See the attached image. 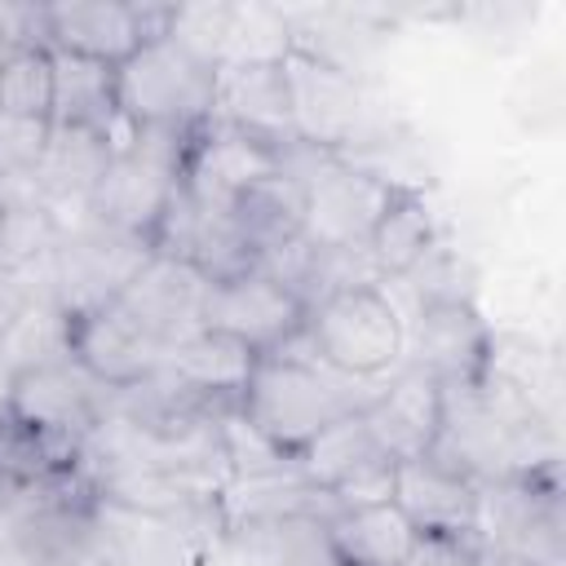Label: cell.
<instances>
[{"label":"cell","instance_id":"ffe728a7","mask_svg":"<svg viewBox=\"0 0 566 566\" xmlns=\"http://www.w3.org/2000/svg\"><path fill=\"white\" fill-rule=\"evenodd\" d=\"M442 239V226H438V212H433V199L424 186H394L376 226H371V239H367V256L380 274V283H394L402 279L433 243Z\"/></svg>","mask_w":566,"mask_h":566},{"label":"cell","instance_id":"d6986e66","mask_svg":"<svg viewBox=\"0 0 566 566\" xmlns=\"http://www.w3.org/2000/svg\"><path fill=\"white\" fill-rule=\"evenodd\" d=\"M323 531H327V548L336 566H402L411 548L420 544L416 526L402 517L394 500L336 509L323 517Z\"/></svg>","mask_w":566,"mask_h":566},{"label":"cell","instance_id":"7c38bea8","mask_svg":"<svg viewBox=\"0 0 566 566\" xmlns=\"http://www.w3.org/2000/svg\"><path fill=\"white\" fill-rule=\"evenodd\" d=\"M279 172V146L230 128V124H199L195 146L181 168V186L203 203V208H234L252 186Z\"/></svg>","mask_w":566,"mask_h":566},{"label":"cell","instance_id":"e0dca14e","mask_svg":"<svg viewBox=\"0 0 566 566\" xmlns=\"http://www.w3.org/2000/svg\"><path fill=\"white\" fill-rule=\"evenodd\" d=\"M217 124L243 128L270 146H287L292 133V102L283 62H256V66H217L212 84V115Z\"/></svg>","mask_w":566,"mask_h":566},{"label":"cell","instance_id":"8d00e7d4","mask_svg":"<svg viewBox=\"0 0 566 566\" xmlns=\"http://www.w3.org/2000/svg\"><path fill=\"white\" fill-rule=\"evenodd\" d=\"M402 566H482V553L469 535H420Z\"/></svg>","mask_w":566,"mask_h":566},{"label":"cell","instance_id":"e575fe53","mask_svg":"<svg viewBox=\"0 0 566 566\" xmlns=\"http://www.w3.org/2000/svg\"><path fill=\"white\" fill-rule=\"evenodd\" d=\"M323 500H327V513L394 500V455H371L367 464H358L354 473H345L332 491H323Z\"/></svg>","mask_w":566,"mask_h":566},{"label":"cell","instance_id":"2e32d148","mask_svg":"<svg viewBox=\"0 0 566 566\" xmlns=\"http://www.w3.org/2000/svg\"><path fill=\"white\" fill-rule=\"evenodd\" d=\"M363 420L371 424L385 455L394 460L420 455L433 447L442 424V385H433L424 371L402 363L398 371L376 380V389L363 402Z\"/></svg>","mask_w":566,"mask_h":566},{"label":"cell","instance_id":"8fae6325","mask_svg":"<svg viewBox=\"0 0 566 566\" xmlns=\"http://www.w3.org/2000/svg\"><path fill=\"white\" fill-rule=\"evenodd\" d=\"M203 327H217L243 340L252 354H279L287 340L305 332V305L265 274H239L208 287Z\"/></svg>","mask_w":566,"mask_h":566},{"label":"cell","instance_id":"f1b7e54d","mask_svg":"<svg viewBox=\"0 0 566 566\" xmlns=\"http://www.w3.org/2000/svg\"><path fill=\"white\" fill-rule=\"evenodd\" d=\"M53 358H66V314L57 301L35 296L27 305V314L9 327V336L0 340V363L13 376L27 367H40V363H53Z\"/></svg>","mask_w":566,"mask_h":566},{"label":"cell","instance_id":"9a60e30c","mask_svg":"<svg viewBox=\"0 0 566 566\" xmlns=\"http://www.w3.org/2000/svg\"><path fill=\"white\" fill-rule=\"evenodd\" d=\"M473 495L478 482L438 451L394 460V504L416 526V535H469Z\"/></svg>","mask_w":566,"mask_h":566},{"label":"cell","instance_id":"44dd1931","mask_svg":"<svg viewBox=\"0 0 566 566\" xmlns=\"http://www.w3.org/2000/svg\"><path fill=\"white\" fill-rule=\"evenodd\" d=\"M49 57H53L49 124L53 128H93L115 142L124 128L119 97H115V66L80 57V53H62V49H49Z\"/></svg>","mask_w":566,"mask_h":566},{"label":"cell","instance_id":"6da1fadb","mask_svg":"<svg viewBox=\"0 0 566 566\" xmlns=\"http://www.w3.org/2000/svg\"><path fill=\"white\" fill-rule=\"evenodd\" d=\"M363 385L327 371L314 349L305 345V354L296 349H279V354H261L243 394H239V416L265 433L279 451L296 455L305 442H314L327 424H336L340 416L358 411L367 402V394H358Z\"/></svg>","mask_w":566,"mask_h":566},{"label":"cell","instance_id":"ac0fdd59","mask_svg":"<svg viewBox=\"0 0 566 566\" xmlns=\"http://www.w3.org/2000/svg\"><path fill=\"white\" fill-rule=\"evenodd\" d=\"M111 155H115V142L106 133H93V128H53L49 133L35 181H40L44 203L57 212V221H66V212L71 217L88 212V199H93Z\"/></svg>","mask_w":566,"mask_h":566},{"label":"cell","instance_id":"8992f818","mask_svg":"<svg viewBox=\"0 0 566 566\" xmlns=\"http://www.w3.org/2000/svg\"><path fill=\"white\" fill-rule=\"evenodd\" d=\"M283 80H287L296 142L345 155L349 146H358L367 133H376L385 124L371 115V97H367L363 75H354L345 66H332L314 53L292 49L283 57Z\"/></svg>","mask_w":566,"mask_h":566},{"label":"cell","instance_id":"3957f363","mask_svg":"<svg viewBox=\"0 0 566 566\" xmlns=\"http://www.w3.org/2000/svg\"><path fill=\"white\" fill-rule=\"evenodd\" d=\"M469 539L482 557H517L526 566H562V491L557 469L531 478L478 482Z\"/></svg>","mask_w":566,"mask_h":566},{"label":"cell","instance_id":"9c48e42d","mask_svg":"<svg viewBox=\"0 0 566 566\" xmlns=\"http://www.w3.org/2000/svg\"><path fill=\"white\" fill-rule=\"evenodd\" d=\"M106 398H111V389H102V385L66 354V358H53V363L13 371V376H9V398H4V407H9L18 420H27L31 429H40L44 438H53V442L80 451V442L88 438V429L102 420Z\"/></svg>","mask_w":566,"mask_h":566},{"label":"cell","instance_id":"7402d4cb","mask_svg":"<svg viewBox=\"0 0 566 566\" xmlns=\"http://www.w3.org/2000/svg\"><path fill=\"white\" fill-rule=\"evenodd\" d=\"M256 358L261 354H252L243 340H234L217 327H199V332H190L164 349V367L186 389H195L199 398H212V402H230V407L239 402Z\"/></svg>","mask_w":566,"mask_h":566},{"label":"cell","instance_id":"83f0119b","mask_svg":"<svg viewBox=\"0 0 566 566\" xmlns=\"http://www.w3.org/2000/svg\"><path fill=\"white\" fill-rule=\"evenodd\" d=\"M292 53V18L279 4H234L230 35L217 66H256L283 62Z\"/></svg>","mask_w":566,"mask_h":566},{"label":"cell","instance_id":"5bb4252c","mask_svg":"<svg viewBox=\"0 0 566 566\" xmlns=\"http://www.w3.org/2000/svg\"><path fill=\"white\" fill-rule=\"evenodd\" d=\"M208 279L177 256L150 252V261L128 279V287L115 296L164 349L177 345L181 336L203 327V301H208Z\"/></svg>","mask_w":566,"mask_h":566},{"label":"cell","instance_id":"d6a6232c","mask_svg":"<svg viewBox=\"0 0 566 566\" xmlns=\"http://www.w3.org/2000/svg\"><path fill=\"white\" fill-rule=\"evenodd\" d=\"M221 447H226V464H230V478H256V473H274V469H287L292 455L279 451L265 433H256L239 407H230L221 416Z\"/></svg>","mask_w":566,"mask_h":566},{"label":"cell","instance_id":"52a82bcc","mask_svg":"<svg viewBox=\"0 0 566 566\" xmlns=\"http://www.w3.org/2000/svg\"><path fill=\"white\" fill-rule=\"evenodd\" d=\"M44 27H49V49L119 66L142 44L168 35L172 4H146V0H62V4H44Z\"/></svg>","mask_w":566,"mask_h":566},{"label":"cell","instance_id":"484cf974","mask_svg":"<svg viewBox=\"0 0 566 566\" xmlns=\"http://www.w3.org/2000/svg\"><path fill=\"white\" fill-rule=\"evenodd\" d=\"M371 455H385V451H380V442H376V433H371V424L363 420V407H358V411L340 416L336 424H327V429H323L314 442H305L292 460H296L301 478H305L314 491H332L345 473H354V469L367 464Z\"/></svg>","mask_w":566,"mask_h":566},{"label":"cell","instance_id":"1f68e13d","mask_svg":"<svg viewBox=\"0 0 566 566\" xmlns=\"http://www.w3.org/2000/svg\"><path fill=\"white\" fill-rule=\"evenodd\" d=\"M394 283H402V292L416 301V310H420V305H433V301H460V296L473 301L469 265H464V256H460L447 239H438V243H433L402 279H394Z\"/></svg>","mask_w":566,"mask_h":566},{"label":"cell","instance_id":"74e56055","mask_svg":"<svg viewBox=\"0 0 566 566\" xmlns=\"http://www.w3.org/2000/svg\"><path fill=\"white\" fill-rule=\"evenodd\" d=\"M35 301V287L22 274H4L0 270V340L9 336V327L27 314V305Z\"/></svg>","mask_w":566,"mask_h":566},{"label":"cell","instance_id":"5b68a950","mask_svg":"<svg viewBox=\"0 0 566 566\" xmlns=\"http://www.w3.org/2000/svg\"><path fill=\"white\" fill-rule=\"evenodd\" d=\"M146 261H150V239L106 226L93 212H80L62 221V239L44 283L49 296L62 305V314H80L115 301Z\"/></svg>","mask_w":566,"mask_h":566},{"label":"cell","instance_id":"d590c367","mask_svg":"<svg viewBox=\"0 0 566 566\" xmlns=\"http://www.w3.org/2000/svg\"><path fill=\"white\" fill-rule=\"evenodd\" d=\"M22 49H49L44 4H13L0 0V62H9Z\"/></svg>","mask_w":566,"mask_h":566},{"label":"cell","instance_id":"30bf717a","mask_svg":"<svg viewBox=\"0 0 566 566\" xmlns=\"http://www.w3.org/2000/svg\"><path fill=\"white\" fill-rule=\"evenodd\" d=\"M66 354L102 389H133L164 367V345L119 301L66 314Z\"/></svg>","mask_w":566,"mask_h":566},{"label":"cell","instance_id":"d4e9b609","mask_svg":"<svg viewBox=\"0 0 566 566\" xmlns=\"http://www.w3.org/2000/svg\"><path fill=\"white\" fill-rule=\"evenodd\" d=\"M230 217L243 230V239L256 248V256L270 252V248H283V243L301 239V226H305V186L292 181V177H283V172H274L261 186H252L243 199H234Z\"/></svg>","mask_w":566,"mask_h":566},{"label":"cell","instance_id":"603a6c76","mask_svg":"<svg viewBox=\"0 0 566 566\" xmlns=\"http://www.w3.org/2000/svg\"><path fill=\"white\" fill-rule=\"evenodd\" d=\"M243 566H336L318 513H283L226 531Z\"/></svg>","mask_w":566,"mask_h":566},{"label":"cell","instance_id":"277c9868","mask_svg":"<svg viewBox=\"0 0 566 566\" xmlns=\"http://www.w3.org/2000/svg\"><path fill=\"white\" fill-rule=\"evenodd\" d=\"M212 84H217L212 62L195 57L172 35H159V40L142 44L128 62L115 66L119 119L133 128H142V124L199 128L212 115Z\"/></svg>","mask_w":566,"mask_h":566},{"label":"cell","instance_id":"cb8c5ba5","mask_svg":"<svg viewBox=\"0 0 566 566\" xmlns=\"http://www.w3.org/2000/svg\"><path fill=\"white\" fill-rule=\"evenodd\" d=\"M75 469V451L44 438L9 407H0V500L31 495Z\"/></svg>","mask_w":566,"mask_h":566},{"label":"cell","instance_id":"4316f807","mask_svg":"<svg viewBox=\"0 0 566 566\" xmlns=\"http://www.w3.org/2000/svg\"><path fill=\"white\" fill-rule=\"evenodd\" d=\"M62 239V221L44 199H4L0 217V270L4 274H40L49 270Z\"/></svg>","mask_w":566,"mask_h":566},{"label":"cell","instance_id":"f546056e","mask_svg":"<svg viewBox=\"0 0 566 566\" xmlns=\"http://www.w3.org/2000/svg\"><path fill=\"white\" fill-rule=\"evenodd\" d=\"M53 111V57L49 49H22L0 62V115L44 119Z\"/></svg>","mask_w":566,"mask_h":566},{"label":"cell","instance_id":"ba28073f","mask_svg":"<svg viewBox=\"0 0 566 566\" xmlns=\"http://www.w3.org/2000/svg\"><path fill=\"white\" fill-rule=\"evenodd\" d=\"M491 340H495V327L482 318V310L469 296L433 301V305L411 310L402 363H411L442 389H460V385H478L486 376Z\"/></svg>","mask_w":566,"mask_h":566},{"label":"cell","instance_id":"836d02e7","mask_svg":"<svg viewBox=\"0 0 566 566\" xmlns=\"http://www.w3.org/2000/svg\"><path fill=\"white\" fill-rule=\"evenodd\" d=\"M230 13H234V4H172L168 35L177 44H186L195 57L217 66L221 49H226V35H230Z\"/></svg>","mask_w":566,"mask_h":566},{"label":"cell","instance_id":"7a4b0ae2","mask_svg":"<svg viewBox=\"0 0 566 566\" xmlns=\"http://www.w3.org/2000/svg\"><path fill=\"white\" fill-rule=\"evenodd\" d=\"M305 340L327 371L354 385H376L402 367L407 318L385 287H349L323 296L305 314Z\"/></svg>","mask_w":566,"mask_h":566},{"label":"cell","instance_id":"4dcf8cb0","mask_svg":"<svg viewBox=\"0 0 566 566\" xmlns=\"http://www.w3.org/2000/svg\"><path fill=\"white\" fill-rule=\"evenodd\" d=\"M53 124L44 119H9L0 115V195H31L40 190L35 168L44 159Z\"/></svg>","mask_w":566,"mask_h":566},{"label":"cell","instance_id":"4fadbf2b","mask_svg":"<svg viewBox=\"0 0 566 566\" xmlns=\"http://www.w3.org/2000/svg\"><path fill=\"white\" fill-rule=\"evenodd\" d=\"M394 186L349 168V164H332L323 177H314L305 186V226L301 239L310 248L323 252H340V248H367L371 226L385 208Z\"/></svg>","mask_w":566,"mask_h":566}]
</instances>
